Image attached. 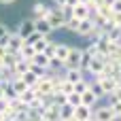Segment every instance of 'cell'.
Segmentation results:
<instances>
[{"mask_svg": "<svg viewBox=\"0 0 121 121\" xmlns=\"http://www.w3.org/2000/svg\"><path fill=\"white\" fill-rule=\"evenodd\" d=\"M34 91H36L38 96H43V98H51V96H53V91H55V77H51V74H47V72H45V74L36 81Z\"/></svg>", "mask_w": 121, "mask_h": 121, "instance_id": "6da1fadb", "label": "cell"}, {"mask_svg": "<svg viewBox=\"0 0 121 121\" xmlns=\"http://www.w3.org/2000/svg\"><path fill=\"white\" fill-rule=\"evenodd\" d=\"M81 53H83V49H79V47H70V51H68L66 60L62 62V68H64V70L79 68V64H81Z\"/></svg>", "mask_w": 121, "mask_h": 121, "instance_id": "7a4b0ae2", "label": "cell"}, {"mask_svg": "<svg viewBox=\"0 0 121 121\" xmlns=\"http://www.w3.org/2000/svg\"><path fill=\"white\" fill-rule=\"evenodd\" d=\"M23 43H26V38H21L17 32H9V36L4 40V47H6L9 53H19V49L23 47Z\"/></svg>", "mask_w": 121, "mask_h": 121, "instance_id": "3957f363", "label": "cell"}, {"mask_svg": "<svg viewBox=\"0 0 121 121\" xmlns=\"http://www.w3.org/2000/svg\"><path fill=\"white\" fill-rule=\"evenodd\" d=\"M94 79H96V81L100 83V87L104 89V96H111V94L117 89V85H119L111 74H98V77H94Z\"/></svg>", "mask_w": 121, "mask_h": 121, "instance_id": "277c9868", "label": "cell"}, {"mask_svg": "<svg viewBox=\"0 0 121 121\" xmlns=\"http://www.w3.org/2000/svg\"><path fill=\"white\" fill-rule=\"evenodd\" d=\"M85 72H89L91 77L104 74V55H91L89 66H87V70H85Z\"/></svg>", "mask_w": 121, "mask_h": 121, "instance_id": "5b68a950", "label": "cell"}, {"mask_svg": "<svg viewBox=\"0 0 121 121\" xmlns=\"http://www.w3.org/2000/svg\"><path fill=\"white\" fill-rule=\"evenodd\" d=\"M94 30H96V21L91 17H85V19H79V26L74 32L79 36H89V34H94Z\"/></svg>", "mask_w": 121, "mask_h": 121, "instance_id": "8992f818", "label": "cell"}, {"mask_svg": "<svg viewBox=\"0 0 121 121\" xmlns=\"http://www.w3.org/2000/svg\"><path fill=\"white\" fill-rule=\"evenodd\" d=\"M72 117H74L77 121H91V117H94V108H91V106H85V104H79V106H74Z\"/></svg>", "mask_w": 121, "mask_h": 121, "instance_id": "52a82bcc", "label": "cell"}, {"mask_svg": "<svg viewBox=\"0 0 121 121\" xmlns=\"http://www.w3.org/2000/svg\"><path fill=\"white\" fill-rule=\"evenodd\" d=\"M91 15V6L89 4H74V6H70V17H77V19H85V17H89Z\"/></svg>", "mask_w": 121, "mask_h": 121, "instance_id": "ba28073f", "label": "cell"}, {"mask_svg": "<svg viewBox=\"0 0 121 121\" xmlns=\"http://www.w3.org/2000/svg\"><path fill=\"white\" fill-rule=\"evenodd\" d=\"M36 28H34V17H30V19H23V21H19V26H17V34L21 36V38H26L28 34H32Z\"/></svg>", "mask_w": 121, "mask_h": 121, "instance_id": "9c48e42d", "label": "cell"}, {"mask_svg": "<svg viewBox=\"0 0 121 121\" xmlns=\"http://www.w3.org/2000/svg\"><path fill=\"white\" fill-rule=\"evenodd\" d=\"M94 119L96 121H117V117L113 115L111 106H100L98 111H94Z\"/></svg>", "mask_w": 121, "mask_h": 121, "instance_id": "30bf717a", "label": "cell"}, {"mask_svg": "<svg viewBox=\"0 0 121 121\" xmlns=\"http://www.w3.org/2000/svg\"><path fill=\"white\" fill-rule=\"evenodd\" d=\"M49 11H51L49 4H45V2H34V6H32V17H34V19H43V17L49 15Z\"/></svg>", "mask_w": 121, "mask_h": 121, "instance_id": "8fae6325", "label": "cell"}, {"mask_svg": "<svg viewBox=\"0 0 121 121\" xmlns=\"http://www.w3.org/2000/svg\"><path fill=\"white\" fill-rule=\"evenodd\" d=\"M34 28H36V32L38 34H43V36H51L53 34V28H51V23L43 17V19H34Z\"/></svg>", "mask_w": 121, "mask_h": 121, "instance_id": "7c38bea8", "label": "cell"}, {"mask_svg": "<svg viewBox=\"0 0 121 121\" xmlns=\"http://www.w3.org/2000/svg\"><path fill=\"white\" fill-rule=\"evenodd\" d=\"M72 113H74V106H70L68 102H62V104H57V121H66L72 117Z\"/></svg>", "mask_w": 121, "mask_h": 121, "instance_id": "4fadbf2b", "label": "cell"}, {"mask_svg": "<svg viewBox=\"0 0 121 121\" xmlns=\"http://www.w3.org/2000/svg\"><path fill=\"white\" fill-rule=\"evenodd\" d=\"M68 51H70V47H68V45H64V43H55V49H53V60H57V62L62 64V62L66 60Z\"/></svg>", "mask_w": 121, "mask_h": 121, "instance_id": "5bb4252c", "label": "cell"}, {"mask_svg": "<svg viewBox=\"0 0 121 121\" xmlns=\"http://www.w3.org/2000/svg\"><path fill=\"white\" fill-rule=\"evenodd\" d=\"M64 79H66V81H70V83L74 85L77 81H81V79H85V72H83V70H79V68H70V70H66V74H64Z\"/></svg>", "mask_w": 121, "mask_h": 121, "instance_id": "9a60e30c", "label": "cell"}, {"mask_svg": "<svg viewBox=\"0 0 121 121\" xmlns=\"http://www.w3.org/2000/svg\"><path fill=\"white\" fill-rule=\"evenodd\" d=\"M36 98H38V94L34 91V87H28V89H23V91L19 94V100H21V102H26V104H30V106L34 104V100H36Z\"/></svg>", "mask_w": 121, "mask_h": 121, "instance_id": "2e32d148", "label": "cell"}, {"mask_svg": "<svg viewBox=\"0 0 121 121\" xmlns=\"http://www.w3.org/2000/svg\"><path fill=\"white\" fill-rule=\"evenodd\" d=\"M96 102H98V98H96V94L87 87L83 94H81V104H85V106H96Z\"/></svg>", "mask_w": 121, "mask_h": 121, "instance_id": "e0dca14e", "label": "cell"}, {"mask_svg": "<svg viewBox=\"0 0 121 121\" xmlns=\"http://www.w3.org/2000/svg\"><path fill=\"white\" fill-rule=\"evenodd\" d=\"M32 62H34V64H38L40 68H51V57H49V55H45V53H34Z\"/></svg>", "mask_w": 121, "mask_h": 121, "instance_id": "ac0fdd59", "label": "cell"}, {"mask_svg": "<svg viewBox=\"0 0 121 121\" xmlns=\"http://www.w3.org/2000/svg\"><path fill=\"white\" fill-rule=\"evenodd\" d=\"M47 45H49V36H43V34L32 43V47H34V51H36V53H43V51L47 49Z\"/></svg>", "mask_w": 121, "mask_h": 121, "instance_id": "d6986e66", "label": "cell"}, {"mask_svg": "<svg viewBox=\"0 0 121 121\" xmlns=\"http://www.w3.org/2000/svg\"><path fill=\"white\" fill-rule=\"evenodd\" d=\"M34 53H36V51H34V47H32V45H28V43H23V47L19 49V55H21V57H26V60H32V57H34Z\"/></svg>", "mask_w": 121, "mask_h": 121, "instance_id": "ffe728a7", "label": "cell"}, {"mask_svg": "<svg viewBox=\"0 0 121 121\" xmlns=\"http://www.w3.org/2000/svg\"><path fill=\"white\" fill-rule=\"evenodd\" d=\"M89 60H91V53L87 51V49H83V53H81V64H79V70H87V66H89Z\"/></svg>", "mask_w": 121, "mask_h": 121, "instance_id": "44dd1931", "label": "cell"}, {"mask_svg": "<svg viewBox=\"0 0 121 121\" xmlns=\"http://www.w3.org/2000/svg\"><path fill=\"white\" fill-rule=\"evenodd\" d=\"M108 106H111L113 115H115V117L119 119V117H121V102L117 100V98H113V96H111V104H108Z\"/></svg>", "mask_w": 121, "mask_h": 121, "instance_id": "7402d4cb", "label": "cell"}, {"mask_svg": "<svg viewBox=\"0 0 121 121\" xmlns=\"http://www.w3.org/2000/svg\"><path fill=\"white\" fill-rule=\"evenodd\" d=\"M21 79H23V81H26L30 87H34V85H36V81H38V77H36L34 72H30V70H26V72L21 74Z\"/></svg>", "mask_w": 121, "mask_h": 121, "instance_id": "603a6c76", "label": "cell"}, {"mask_svg": "<svg viewBox=\"0 0 121 121\" xmlns=\"http://www.w3.org/2000/svg\"><path fill=\"white\" fill-rule=\"evenodd\" d=\"M87 87H89V81H87V79H81V81H77V83L72 85V91H77V94H83Z\"/></svg>", "mask_w": 121, "mask_h": 121, "instance_id": "cb8c5ba5", "label": "cell"}, {"mask_svg": "<svg viewBox=\"0 0 121 121\" xmlns=\"http://www.w3.org/2000/svg\"><path fill=\"white\" fill-rule=\"evenodd\" d=\"M89 89H91V91L96 94V98H98V100H100V98H104V89L100 87V83H98L96 79H94V81L89 83Z\"/></svg>", "mask_w": 121, "mask_h": 121, "instance_id": "d4e9b609", "label": "cell"}, {"mask_svg": "<svg viewBox=\"0 0 121 121\" xmlns=\"http://www.w3.org/2000/svg\"><path fill=\"white\" fill-rule=\"evenodd\" d=\"M66 102H68L70 106H79V104H81V94H77V91H70V94L66 96Z\"/></svg>", "mask_w": 121, "mask_h": 121, "instance_id": "484cf974", "label": "cell"}, {"mask_svg": "<svg viewBox=\"0 0 121 121\" xmlns=\"http://www.w3.org/2000/svg\"><path fill=\"white\" fill-rule=\"evenodd\" d=\"M28 70H30V72H34V74H36L38 79H40V77H43V74L47 72V68H40V66H38V64H34L32 60H30V66H28Z\"/></svg>", "mask_w": 121, "mask_h": 121, "instance_id": "4316f807", "label": "cell"}, {"mask_svg": "<svg viewBox=\"0 0 121 121\" xmlns=\"http://www.w3.org/2000/svg\"><path fill=\"white\" fill-rule=\"evenodd\" d=\"M9 32H11V30H9V26L0 21V43H2V45H4V40H6V36H9Z\"/></svg>", "mask_w": 121, "mask_h": 121, "instance_id": "83f0119b", "label": "cell"}, {"mask_svg": "<svg viewBox=\"0 0 121 121\" xmlns=\"http://www.w3.org/2000/svg\"><path fill=\"white\" fill-rule=\"evenodd\" d=\"M9 106H11V100H6L4 96H0V113H6Z\"/></svg>", "mask_w": 121, "mask_h": 121, "instance_id": "f1b7e54d", "label": "cell"}, {"mask_svg": "<svg viewBox=\"0 0 121 121\" xmlns=\"http://www.w3.org/2000/svg\"><path fill=\"white\" fill-rule=\"evenodd\" d=\"M108 6L113 9V13H121V0H113Z\"/></svg>", "mask_w": 121, "mask_h": 121, "instance_id": "f546056e", "label": "cell"}, {"mask_svg": "<svg viewBox=\"0 0 121 121\" xmlns=\"http://www.w3.org/2000/svg\"><path fill=\"white\" fill-rule=\"evenodd\" d=\"M53 49H55V43H51V40H49V45H47V49H45L43 53H45V55H49V57H53Z\"/></svg>", "mask_w": 121, "mask_h": 121, "instance_id": "4dcf8cb0", "label": "cell"}, {"mask_svg": "<svg viewBox=\"0 0 121 121\" xmlns=\"http://www.w3.org/2000/svg\"><path fill=\"white\" fill-rule=\"evenodd\" d=\"M6 55H9V51H6V47L0 43V62H4V57H6Z\"/></svg>", "mask_w": 121, "mask_h": 121, "instance_id": "1f68e13d", "label": "cell"}, {"mask_svg": "<svg viewBox=\"0 0 121 121\" xmlns=\"http://www.w3.org/2000/svg\"><path fill=\"white\" fill-rule=\"evenodd\" d=\"M111 96H113V98H117V100L121 102V85H117V89H115V91H113Z\"/></svg>", "mask_w": 121, "mask_h": 121, "instance_id": "d6a6232c", "label": "cell"}, {"mask_svg": "<svg viewBox=\"0 0 121 121\" xmlns=\"http://www.w3.org/2000/svg\"><path fill=\"white\" fill-rule=\"evenodd\" d=\"M53 4H55V6H60V9H62V6H66V0H53Z\"/></svg>", "mask_w": 121, "mask_h": 121, "instance_id": "836d02e7", "label": "cell"}, {"mask_svg": "<svg viewBox=\"0 0 121 121\" xmlns=\"http://www.w3.org/2000/svg\"><path fill=\"white\" fill-rule=\"evenodd\" d=\"M74 4H79V0H66V6H74Z\"/></svg>", "mask_w": 121, "mask_h": 121, "instance_id": "e575fe53", "label": "cell"}, {"mask_svg": "<svg viewBox=\"0 0 121 121\" xmlns=\"http://www.w3.org/2000/svg\"><path fill=\"white\" fill-rule=\"evenodd\" d=\"M4 74H6V70H4V64L0 62V77H4Z\"/></svg>", "mask_w": 121, "mask_h": 121, "instance_id": "d590c367", "label": "cell"}, {"mask_svg": "<svg viewBox=\"0 0 121 121\" xmlns=\"http://www.w3.org/2000/svg\"><path fill=\"white\" fill-rule=\"evenodd\" d=\"M15 0H0V4H13Z\"/></svg>", "mask_w": 121, "mask_h": 121, "instance_id": "8d00e7d4", "label": "cell"}, {"mask_svg": "<svg viewBox=\"0 0 121 121\" xmlns=\"http://www.w3.org/2000/svg\"><path fill=\"white\" fill-rule=\"evenodd\" d=\"M79 2H81V4H89V0H79Z\"/></svg>", "mask_w": 121, "mask_h": 121, "instance_id": "74e56055", "label": "cell"}, {"mask_svg": "<svg viewBox=\"0 0 121 121\" xmlns=\"http://www.w3.org/2000/svg\"><path fill=\"white\" fill-rule=\"evenodd\" d=\"M119 119H121V117H119Z\"/></svg>", "mask_w": 121, "mask_h": 121, "instance_id": "f35d334b", "label": "cell"}]
</instances>
